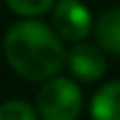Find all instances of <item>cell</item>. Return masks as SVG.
I'll use <instances>...</instances> for the list:
<instances>
[{"label":"cell","mask_w":120,"mask_h":120,"mask_svg":"<svg viewBox=\"0 0 120 120\" xmlns=\"http://www.w3.org/2000/svg\"><path fill=\"white\" fill-rule=\"evenodd\" d=\"M4 56L9 67L29 82L56 78L67 64V51L58 31L29 18L16 22L4 34Z\"/></svg>","instance_id":"1"},{"label":"cell","mask_w":120,"mask_h":120,"mask_svg":"<svg viewBox=\"0 0 120 120\" xmlns=\"http://www.w3.org/2000/svg\"><path fill=\"white\" fill-rule=\"evenodd\" d=\"M40 120H78L82 109V91L71 78H49L36 96Z\"/></svg>","instance_id":"2"},{"label":"cell","mask_w":120,"mask_h":120,"mask_svg":"<svg viewBox=\"0 0 120 120\" xmlns=\"http://www.w3.org/2000/svg\"><path fill=\"white\" fill-rule=\"evenodd\" d=\"M94 27L91 11L80 0H58L53 7V29L67 42H80Z\"/></svg>","instance_id":"3"},{"label":"cell","mask_w":120,"mask_h":120,"mask_svg":"<svg viewBox=\"0 0 120 120\" xmlns=\"http://www.w3.org/2000/svg\"><path fill=\"white\" fill-rule=\"evenodd\" d=\"M67 67L76 80L96 82L107 73V56L105 49L87 42H76L67 51Z\"/></svg>","instance_id":"4"},{"label":"cell","mask_w":120,"mask_h":120,"mask_svg":"<svg viewBox=\"0 0 120 120\" xmlns=\"http://www.w3.org/2000/svg\"><path fill=\"white\" fill-rule=\"evenodd\" d=\"M91 120H120V80L105 82L91 98Z\"/></svg>","instance_id":"5"},{"label":"cell","mask_w":120,"mask_h":120,"mask_svg":"<svg viewBox=\"0 0 120 120\" xmlns=\"http://www.w3.org/2000/svg\"><path fill=\"white\" fill-rule=\"evenodd\" d=\"M96 40L100 49L120 56V7L100 13L96 22Z\"/></svg>","instance_id":"6"},{"label":"cell","mask_w":120,"mask_h":120,"mask_svg":"<svg viewBox=\"0 0 120 120\" xmlns=\"http://www.w3.org/2000/svg\"><path fill=\"white\" fill-rule=\"evenodd\" d=\"M0 120H40V116L25 100H7L0 105Z\"/></svg>","instance_id":"7"},{"label":"cell","mask_w":120,"mask_h":120,"mask_svg":"<svg viewBox=\"0 0 120 120\" xmlns=\"http://www.w3.org/2000/svg\"><path fill=\"white\" fill-rule=\"evenodd\" d=\"M58 0H7L9 9L18 16L25 18H38L42 13H47L51 7H56Z\"/></svg>","instance_id":"8"}]
</instances>
